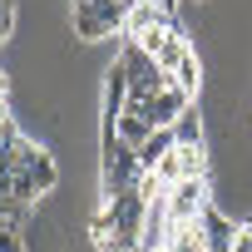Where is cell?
Segmentation results:
<instances>
[{
	"mask_svg": "<svg viewBox=\"0 0 252 252\" xmlns=\"http://www.w3.org/2000/svg\"><path fill=\"white\" fill-rule=\"evenodd\" d=\"M173 139H178V149H203V144H208V114H203L198 104H193L188 114H178Z\"/></svg>",
	"mask_w": 252,
	"mask_h": 252,
	"instance_id": "4",
	"label": "cell"
},
{
	"mask_svg": "<svg viewBox=\"0 0 252 252\" xmlns=\"http://www.w3.org/2000/svg\"><path fill=\"white\" fill-rule=\"evenodd\" d=\"M178 163H183V178H213V154H208V144H203V149H178Z\"/></svg>",
	"mask_w": 252,
	"mask_h": 252,
	"instance_id": "8",
	"label": "cell"
},
{
	"mask_svg": "<svg viewBox=\"0 0 252 252\" xmlns=\"http://www.w3.org/2000/svg\"><path fill=\"white\" fill-rule=\"evenodd\" d=\"M188 109H193V99L173 84V89H163V94L144 99L134 114H144V119H149V129H173V124H178V114H188Z\"/></svg>",
	"mask_w": 252,
	"mask_h": 252,
	"instance_id": "2",
	"label": "cell"
},
{
	"mask_svg": "<svg viewBox=\"0 0 252 252\" xmlns=\"http://www.w3.org/2000/svg\"><path fill=\"white\" fill-rule=\"evenodd\" d=\"M149 134H154V129H149V119L134 114V109H124V114L114 119V139H119V144H129V149H139Z\"/></svg>",
	"mask_w": 252,
	"mask_h": 252,
	"instance_id": "5",
	"label": "cell"
},
{
	"mask_svg": "<svg viewBox=\"0 0 252 252\" xmlns=\"http://www.w3.org/2000/svg\"><path fill=\"white\" fill-rule=\"evenodd\" d=\"M232 252H252V222H242V227H237V237H232Z\"/></svg>",
	"mask_w": 252,
	"mask_h": 252,
	"instance_id": "9",
	"label": "cell"
},
{
	"mask_svg": "<svg viewBox=\"0 0 252 252\" xmlns=\"http://www.w3.org/2000/svg\"><path fill=\"white\" fill-rule=\"evenodd\" d=\"M247 129H252V119H247Z\"/></svg>",
	"mask_w": 252,
	"mask_h": 252,
	"instance_id": "10",
	"label": "cell"
},
{
	"mask_svg": "<svg viewBox=\"0 0 252 252\" xmlns=\"http://www.w3.org/2000/svg\"><path fill=\"white\" fill-rule=\"evenodd\" d=\"M213 203H218L213 178H183L178 188H168V218L173 222H198Z\"/></svg>",
	"mask_w": 252,
	"mask_h": 252,
	"instance_id": "1",
	"label": "cell"
},
{
	"mask_svg": "<svg viewBox=\"0 0 252 252\" xmlns=\"http://www.w3.org/2000/svg\"><path fill=\"white\" fill-rule=\"evenodd\" d=\"M173 149H178L173 129H154V134H149V139H144V144H139L134 154H139V168H144V173H154V168H158V163H163V158H168Z\"/></svg>",
	"mask_w": 252,
	"mask_h": 252,
	"instance_id": "3",
	"label": "cell"
},
{
	"mask_svg": "<svg viewBox=\"0 0 252 252\" xmlns=\"http://www.w3.org/2000/svg\"><path fill=\"white\" fill-rule=\"evenodd\" d=\"M168 247H173V252H208L203 222H173V227H168Z\"/></svg>",
	"mask_w": 252,
	"mask_h": 252,
	"instance_id": "7",
	"label": "cell"
},
{
	"mask_svg": "<svg viewBox=\"0 0 252 252\" xmlns=\"http://www.w3.org/2000/svg\"><path fill=\"white\" fill-rule=\"evenodd\" d=\"M173 84H178V89H183V94L198 104V94L208 89V79H203V60H198V55H188V60L173 69Z\"/></svg>",
	"mask_w": 252,
	"mask_h": 252,
	"instance_id": "6",
	"label": "cell"
}]
</instances>
